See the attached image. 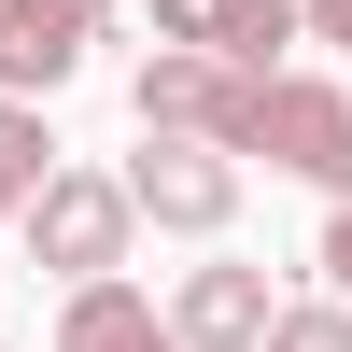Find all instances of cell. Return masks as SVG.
Instances as JSON below:
<instances>
[{
    "mask_svg": "<svg viewBox=\"0 0 352 352\" xmlns=\"http://www.w3.org/2000/svg\"><path fill=\"white\" fill-rule=\"evenodd\" d=\"M43 169H56V141H43V99H14V85H0V226L43 197Z\"/></svg>",
    "mask_w": 352,
    "mask_h": 352,
    "instance_id": "9c48e42d",
    "label": "cell"
},
{
    "mask_svg": "<svg viewBox=\"0 0 352 352\" xmlns=\"http://www.w3.org/2000/svg\"><path fill=\"white\" fill-rule=\"evenodd\" d=\"M155 43H212L240 71H282V43H310L296 0H155Z\"/></svg>",
    "mask_w": 352,
    "mask_h": 352,
    "instance_id": "52a82bcc",
    "label": "cell"
},
{
    "mask_svg": "<svg viewBox=\"0 0 352 352\" xmlns=\"http://www.w3.org/2000/svg\"><path fill=\"white\" fill-rule=\"evenodd\" d=\"M324 282H338V296H352V197H338V212H324Z\"/></svg>",
    "mask_w": 352,
    "mask_h": 352,
    "instance_id": "8fae6325",
    "label": "cell"
},
{
    "mask_svg": "<svg viewBox=\"0 0 352 352\" xmlns=\"http://www.w3.org/2000/svg\"><path fill=\"white\" fill-rule=\"evenodd\" d=\"M28 268H56V282H99V268H127V240H141V197H127V169H43V197H28Z\"/></svg>",
    "mask_w": 352,
    "mask_h": 352,
    "instance_id": "6da1fadb",
    "label": "cell"
},
{
    "mask_svg": "<svg viewBox=\"0 0 352 352\" xmlns=\"http://www.w3.org/2000/svg\"><path fill=\"white\" fill-rule=\"evenodd\" d=\"M56 352H184V324H169L141 282H71V310H56Z\"/></svg>",
    "mask_w": 352,
    "mask_h": 352,
    "instance_id": "ba28073f",
    "label": "cell"
},
{
    "mask_svg": "<svg viewBox=\"0 0 352 352\" xmlns=\"http://www.w3.org/2000/svg\"><path fill=\"white\" fill-rule=\"evenodd\" d=\"M127 197H141V226L226 240V212H240V155H226V141H184V127H141V155H127Z\"/></svg>",
    "mask_w": 352,
    "mask_h": 352,
    "instance_id": "277c9868",
    "label": "cell"
},
{
    "mask_svg": "<svg viewBox=\"0 0 352 352\" xmlns=\"http://www.w3.org/2000/svg\"><path fill=\"white\" fill-rule=\"evenodd\" d=\"M99 28H113V0H0V85L14 99H56Z\"/></svg>",
    "mask_w": 352,
    "mask_h": 352,
    "instance_id": "5b68a950",
    "label": "cell"
},
{
    "mask_svg": "<svg viewBox=\"0 0 352 352\" xmlns=\"http://www.w3.org/2000/svg\"><path fill=\"white\" fill-rule=\"evenodd\" d=\"M240 155H268V169H296V184L352 197V85H324V71H268V99H254V141H240Z\"/></svg>",
    "mask_w": 352,
    "mask_h": 352,
    "instance_id": "3957f363",
    "label": "cell"
},
{
    "mask_svg": "<svg viewBox=\"0 0 352 352\" xmlns=\"http://www.w3.org/2000/svg\"><path fill=\"white\" fill-rule=\"evenodd\" d=\"M268 268H226V254H212V268H184V282H169V324H184V352H268Z\"/></svg>",
    "mask_w": 352,
    "mask_h": 352,
    "instance_id": "8992f818",
    "label": "cell"
},
{
    "mask_svg": "<svg viewBox=\"0 0 352 352\" xmlns=\"http://www.w3.org/2000/svg\"><path fill=\"white\" fill-rule=\"evenodd\" d=\"M127 99H141V127H184V141H226V155H240V141H254V99H268V71H240V56H212V43H155Z\"/></svg>",
    "mask_w": 352,
    "mask_h": 352,
    "instance_id": "7a4b0ae2",
    "label": "cell"
},
{
    "mask_svg": "<svg viewBox=\"0 0 352 352\" xmlns=\"http://www.w3.org/2000/svg\"><path fill=\"white\" fill-rule=\"evenodd\" d=\"M268 352H352V296H296V310H268Z\"/></svg>",
    "mask_w": 352,
    "mask_h": 352,
    "instance_id": "30bf717a",
    "label": "cell"
},
{
    "mask_svg": "<svg viewBox=\"0 0 352 352\" xmlns=\"http://www.w3.org/2000/svg\"><path fill=\"white\" fill-rule=\"evenodd\" d=\"M296 14H310V43H338V56H352V0H296Z\"/></svg>",
    "mask_w": 352,
    "mask_h": 352,
    "instance_id": "7c38bea8",
    "label": "cell"
}]
</instances>
